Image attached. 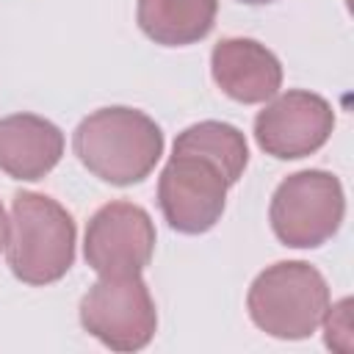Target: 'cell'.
Wrapping results in <instances>:
<instances>
[{
  "mask_svg": "<svg viewBox=\"0 0 354 354\" xmlns=\"http://www.w3.org/2000/svg\"><path fill=\"white\" fill-rule=\"evenodd\" d=\"M77 160L111 185H133L149 177L163 155V133L136 108H100L86 116L72 138Z\"/></svg>",
  "mask_w": 354,
  "mask_h": 354,
  "instance_id": "obj_1",
  "label": "cell"
},
{
  "mask_svg": "<svg viewBox=\"0 0 354 354\" xmlns=\"http://www.w3.org/2000/svg\"><path fill=\"white\" fill-rule=\"evenodd\" d=\"M6 257L25 285L58 282L75 263V221L55 199L33 191L14 196Z\"/></svg>",
  "mask_w": 354,
  "mask_h": 354,
  "instance_id": "obj_2",
  "label": "cell"
},
{
  "mask_svg": "<svg viewBox=\"0 0 354 354\" xmlns=\"http://www.w3.org/2000/svg\"><path fill=\"white\" fill-rule=\"evenodd\" d=\"M246 307L257 329L279 340L310 337L329 307V288L321 271L301 260L274 263L249 288Z\"/></svg>",
  "mask_w": 354,
  "mask_h": 354,
  "instance_id": "obj_3",
  "label": "cell"
},
{
  "mask_svg": "<svg viewBox=\"0 0 354 354\" xmlns=\"http://www.w3.org/2000/svg\"><path fill=\"white\" fill-rule=\"evenodd\" d=\"M268 216L274 235L285 246L315 249L326 243L343 224V185L335 174L321 169L296 171L274 191Z\"/></svg>",
  "mask_w": 354,
  "mask_h": 354,
  "instance_id": "obj_4",
  "label": "cell"
},
{
  "mask_svg": "<svg viewBox=\"0 0 354 354\" xmlns=\"http://www.w3.org/2000/svg\"><path fill=\"white\" fill-rule=\"evenodd\" d=\"M80 324L113 351H138L155 337L158 310L141 274L100 277L80 301Z\"/></svg>",
  "mask_w": 354,
  "mask_h": 354,
  "instance_id": "obj_5",
  "label": "cell"
},
{
  "mask_svg": "<svg viewBox=\"0 0 354 354\" xmlns=\"http://www.w3.org/2000/svg\"><path fill=\"white\" fill-rule=\"evenodd\" d=\"M227 177L199 155L174 152L158 180V202L171 230L202 235L224 213Z\"/></svg>",
  "mask_w": 354,
  "mask_h": 354,
  "instance_id": "obj_6",
  "label": "cell"
},
{
  "mask_svg": "<svg viewBox=\"0 0 354 354\" xmlns=\"http://www.w3.org/2000/svg\"><path fill=\"white\" fill-rule=\"evenodd\" d=\"M83 252L100 277L141 274L155 254V224L144 207L124 199L111 202L91 216Z\"/></svg>",
  "mask_w": 354,
  "mask_h": 354,
  "instance_id": "obj_7",
  "label": "cell"
},
{
  "mask_svg": "<svg viewBox=\"0 0 354 354\" xmlns=\"http://www.w3.org/2000/svg\"><path fill=\"white\" fill-rule=\"evenodd\" d=\"M335 130L332 105L313 91H285L254 119V138L260 149L279 160H296L321 149Z\"/></svg>",
  "mask_w": 354,
  "mask_h": 354,
  "instance_id": "obj_8",
  "label": "cell"
},
{
  "mask_svg": "<svg viewBox=\"0 0 354 354\" xmlns=\"http://www.w3.org/2000/svg\"><path fill=\"white\" fill-rule=\"evenodd\" d=\"M210 72L216 86L243 105L266 102L282 86L279 58L254 39H221L213 47Z\"/></svg>",
  "mask_w": 354,
  "mask_h": 354,
  "instance_id": "obj_9",
  "label": "cell"
},
{
  "mask_svg": "<svg viewBox=\"0 0 354 354\" xmlns=\"http://www.w3.org/2000/svg\"><path fill=\"white\" fill-rule=\"evenodd\" d=\"M64 155V133L36 113L0 119V171L14 180H41Z\"/></svg>",
  "mask_w": 354,
  "mask_h": 354,
  "instance_id": "obj_10",
  "label": "cell"
},
{
  "mask_svg": "<svg viewBox=\"0 0 354 354\" xmlns=\"http://www.w3.org/2000/svg\"><path fill=\"white\" fill-rule=\"evenodd\" d=\"M218 0H138V28L163 47L205 39L216 22Z\"/></svg>",
  "mask_w": 354,
  "mask_h": 354,
  "instance_id": "obj_11",
  "label": "cell"
},
{
  "mask_svg": "<svg viewBox=\"0 0 354 354\" xmlns=\"http://www.w3.org/2000/svg\"><path fill=\"white\" fill-rule=\"evenodd\" d=\"M174 152L199 155L210 160L216 169H221L230 185L241 180L249 163V147H246L243 133L227 122H199V124L185 127L174 141Z\"/></svg>",
  "mask_w": 354,
  "mask_h": 354,
  "instance_id": "obj_12",
  "label": "cell"
},
{
  "mask_svg": "<svg viewBox=\"0 0 354 354\" xmlns=\"http://www.w3.org/2000/svg\"><path fill=\"white\" fill-rule=\"evenodd\" d=\"M321 324H324L329 348H335L340 354L351 351V299H343V301L326 307Z\"/></svg>",
  "mask_w": 354,
  "mask_h": 354,
  "instance_id": "obj_13",
  "label": "cell"
},
{
  "mask_svg": "<svg viewBox=\"0 0 354 354\" xmlns=\"http://www.w3.org/2000/svg\"><path fill=\"white\" fill-rule=\"evenodd\" d=\"M6 241H8V218H6V210L0 205V252L6 249Z\"/></svg>",
  "mask_w": 354,
  "mask_h": 354,
  "instance_id": "obj_14",
  "label": "cell"
},
{
  "mask_svg": "<svg viewBox=\"0 0 354 354\" xmlns=\"http://www.w3.org/2000/svg\"><path fill=\"white\" fill-rule=\"evenodd\" d=\"M238 3H246V6H263V3H274V0H238Z\"/></svg>",
  "mask_w": 354,
  "mask_h": 354,
  "instance_id": "obj_15",
  "label": "cell"
}]
</instances>
